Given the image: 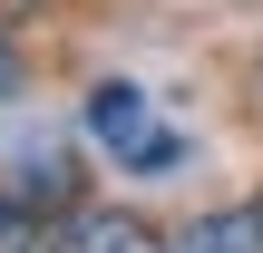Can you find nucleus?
<instances>
[{
    "label": "nucleus",
    "mask_w": 263,
    "mask_h": 253,
    "mask_svg": "<svg viewBox=\"0 0 263 253\" xmlns=\"http://www.w3.org/2000/svg\"><path fill=\"white\" fill-rule=\"evenodd\" d=\"M78 127H88V146H98L117 176H176V166H185V137H176L137 88H117V78H107V88H88Z\"/></svg>",
    "instance_id": "obj_1"
},
{
    "label": "nucleus",
    "mask_w": 263,
    "mask_h": 253,
    "mask_svg": "<svg viewBox=\"0 0 263 253\" xmlns=\"http://www.w3.org/2000/svg\"><path fill=\"white\" fill-rule=\"evenodd\" d=\"M49 253H166L127 205H68L59 215V234H49Z\"/></svg>",
    "instance_id": "obj_2"
},
{
    "label": "nucleus",
    "mask_w": 263,
    "mask_h": 253,
    "mask_svg": "<svg viewBox=\"0 0 263 253\" xmlns=\"http://www.w3.org/2000/svg\"><path fill=\"white\" fill-rule=\"evenodd\" d=\"M166 253H263V224H254V205H224V215H195Z\"/></svg>",
    "instance_id": "obj_3"
},
{
    "label": "nucleus",
    "mask_w": 263,
    "mask_h": 253,
    "mask_svg": "<svg viewBox=\"0 0 263 253\" xmlns=\"http://www.w3.org/2000/svg\"><path fill=\"white\" fill-rule=\"evenodd\" d=\"M0 253H39V224H29V195H0Z\"/></svg>",
    "instance_id": "obj_4"
},
{
    "label": "nucleus",
    "mask_w": 263,
    "mask_h": 253,
    "mask_svg": "<svg viewBox=\"0 0 263 253\" xmlns=\"http://www.w3.org/2000/svg\"><path fill=\"white\" fill-rule=\"evenodd\" d=\"M10 88H20V59H10V39H0V98H10Z\"/></svg>",
    "instance_id": "obj_5"
},
{
    "label": "nucleus",
    "mask_w": 263,
    "mask_h": 253,
    "mask_svg": "<svg viewBox=\"0 0 263 253\" xmlns=\"http://www.w3.org/2000/svg\"><path fill=\"white\" fill-rule=\"evenodd\" d=\"M254 224H263V195H254Z\"/></svg>",
    "instance_id": "obj_6"
},
{
    "label": "nucleus",
    "mask_w": 263,
    "mask_h": 253,
    "mask_svg": "<svg viewBox=\"0 0 263 253\" xmlns=\"http://www.w3.org/2000/svg\"><path fill=\"white\" fill-rule=\"evenodd\" d=\"M254 88H263V68H254Z\"/></svg>",
    "instance_id": "obj_7"
}]
</instances>
